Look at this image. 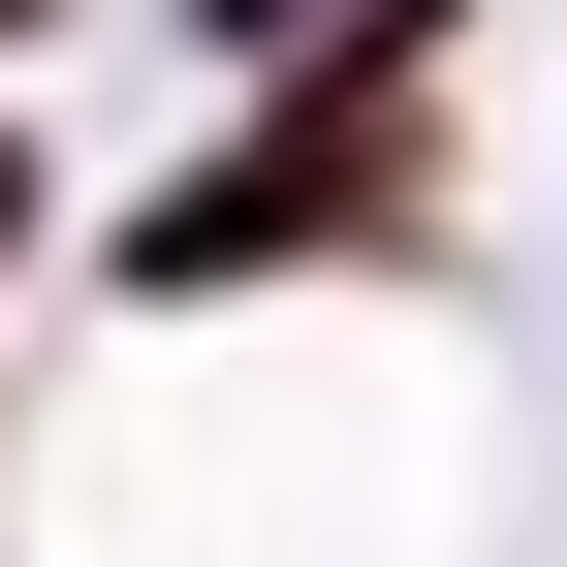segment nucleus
<instances>
[{
  "instance_id": "obj_2",
  "label": "nucleus",
  "mask_w": 567,
  "mask_h": 567,
  "mask_svg": "<svg viewBox=\"0 0 567 567\" xmlns=\"http://www.w3.org/2000/svg\"><path fill=\"white\" fill-rule=\"evenodd\" d=\"M0 32H32V0H0Z\"/></svg>"
},
{
  "instance_id": "obj_1",
  "label": "nucleus",
  "mask_w": 567,
  "mask_h": 567,
  "mask_svg": "<svg viewBox=\"0 0 567 567\" xmlns=\"http://www.w3.org/2000/svg\"><path fill=\"white\" fill-rule=\"evenodd\" d=\"M32 221H63V189H32V126H0V284H32Z\"/></svg>"
}]
</instances>
